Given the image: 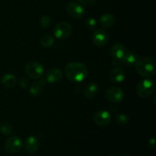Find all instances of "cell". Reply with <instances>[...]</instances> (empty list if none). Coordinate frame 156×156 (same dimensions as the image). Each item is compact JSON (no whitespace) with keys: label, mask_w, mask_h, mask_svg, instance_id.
Wrapping results in <instances>:
<instances>
[{"label":"cell","mask_w":156,"mask_h":156,"mask_svg":"<svg viewBox=\"0 0 156 156\" xmlns=\"http://www.w3.org/2000/svg\"><path fill=\"white\" fill-rule=\"evenodd\" d=\"M65 74L69 80L73 82H81L86 79L88 69L85 64L73 62L66 66Z\"/></svg>","instance_id":"6da1fadb"},{"label":"cell","mask_w":156,"mask_h":156,"mask_svg":"<svg viewBox=\"0 0 156 156\" xmlns=\"http://www.w3.org/2000/svg\"><path fill=\"white\" fill-rule=\"evenodd\" d=\"M136 69L137 73L142 77L150 78L155 73V62L154 58L146 56L139 59L136 64Z\"/></svg>","instance_id":"7a4b0ae2"},{"label":"cell","mask_w":156,"mask_h":156,"mask_svg":"<svg viewBox=\"0 0 156 156\" xmlns=\"http://www.w3.org/2000/svg\"><path fill=\"white\" fill-rule=\"evenodd\" d=\"M155 82L152 79L146 78L139 82L136 87V93L140 98H148L155 91Z\"/></svg>","instance_id":"3957f363"},{"label":"cell","mask_w":156,"mask_h":156,"mask_svg":"<svg viewBox=\"0 0 156 156\" xmlns=\"http://www.w3.org/2000/svg\"><path fill=\"white\" fill-rule=\"evenodd\" d=\"M25 72L31 79H39L44 74V68L40 62L32 61L25 66Z\"/></svg>","instance_id":"277c9868"},{"label":"cell","mask_w":156,"mask_h":156,"mask_svg":"<svg viewBox=\"0 0 156 156\" xmlns=\"http://www.w3.org/2000/svg\"><path fill=\"white\" fill-rule=\"evenodd\" d=\"M23 146L21 139L18 136H10L5 142V149L8 153L15 154L19 152Z\"/></svg>","instance_id":"5b68a950"},{"label":"cell","mask_w":156,"mask_h":156,"mask_svg":"<svg viewBox=\"0 0 156 156\" xmlns=\"http://www.w3.org/2000/svg\"><path fill=\"white\" fill-rule=\"evenodd\" d=\"M53 34H54V36L58 39H66L72 34V26L68 22L62 21L56 24Z\"/></svg>","instance_id":"8992f818"},{"label":"cell","mask_w":156,"mask_h":156,"mask_svg":"<svg viewBox=\"0 0 156 156\" xmlns=\"http://www.w3.org/2000/svg\"><path fill=\"white\" fill-rule=\"evenodd\" d=\"M126 49L123 44L117 43L111 47L110 50V54L112 59H114V64H119L120 60L123 59V56L126 53Z\"/></svg>","instance_id":"52a82bcc"},{"label":"cell","mask_w":156,"mask_h":156,"mask_svg":"<svg viewBox=\"0 0 156 156\" xmlns=\"http://www.w3.org/2000/svg\"><path fill=\"white\" fill-rule=\"evenodd\" d=\"M106 97L111 103L117 104L123 101L124 93L121 88L118 87H111L106 91Z\"/></svg>","instance_id":"ba28073f"},{"label":"cell","mask_w":156,"mask_h":156,"mask_svg":"<svg viewBox=\"0 0 156 156\" xmlns=\"http://www.w3.org/2000/svg\"><path fill=\"white\" fill-rule=\"evenodd\" d=\"M112 120V117L109 111L102 110L96 113L94 116V122L100 126H106L110 124Z\"/></svg>","instance_id":"9c48e42d"},{"label":"cell","mask_w":156,"mask_h":156,"mask_svg":"<svg viewBox=\"0 0 156 156\" xmlns=\"http://www.w3.org/2000/svg\"><path fill=\"white\" fill-rule=\"evenodd\" d=\"M108 34L103 29H98L94 32L92 36V41L98 47H103L108 44Z\"/></svg>","instance_id":"30bf717a"},{"label":"cell","mask_w":156,"mask_h":156,"mask_svg":"<svg viewBox=\"0 0 156 156\" xmlns=\"http://www.w3.org/2000/svg\"><path fill=\"white\" fill-rule=\"evenodd\" d=\"M67 12L72 18L81 19L85 15V9L80 4L75 2H69L67 5Z\"/></svg>","instance_id":"8fae6325"},{"label":"cell","mask_w":156,"mask_h":156,"mask_svg":"<svg viewBox=\"0 0 156 156\" xmlns=\"http://www.w3.org/2000/svg\"><path fill=\"white\" fill-rule=\"evenodd\" d=\"M63 76V73L60 69L53 68L48 70L46 75V80L47 82L51 84L56 83L59 82L62 79Z\"/></svg>","instance_id":"7c38bea8"},{"label":"cell","mask_w":156,"mask_h":156,"mask_svg":"<svg viewBox=\"0 0 156 156\" xmlns=\"http://www.w3.org/2000/svg\"><path fill=\"white\" fill-rule=\"evenodd\" d=\"M139 59H140L139 56L135 52L127 51L126 50V53L123 56V59L120 60V63L122 64V65L126 66H136Z\"/></svg>","instance_id":"4fadbf2b"},{"label":"cell","mask_w":156,"mask_h":156,"mask_svg":"<svg viewBox=\"0 0 156 156\" xmlns=\"http://www.w3.org/2000/svg\"><path fill=\"white\" fill-rule=\"evenodd\" d=\"M110 80L116 84L121 83L125 79L124 70L120 67H115L110 73Z\"/></svg>","instance_id":"5bb4252c"},{"label":"cell","mask_w":156,"mask_h":156,"mask_svg":"<svg viewBox=\"0 0 156 156\" xmlns=\"http://www.w3.org/2000/svg\"><path fill=\"white\" fill-rule=\"evenodd\" d=\"M39 149V141L35 136H30L26 140L25 150L28 153L32 154L36 152Z\"/></svg>","instance_id":"9a60e30c"},{"label":"cell","mask_w":156,"mask_h":156,"mask_svg":"<svg viewBox=\"0 0 156 156\" xmlns=\"http://www.w3.org/2000/svg\"><path fill=\"white\" fill-rule=\"evenodd\" d=\"M1 83L5 88H12L16 85L17 79L14 75L7 73V74H5L2 76Z\"/></svg>","instance_id":"2e32d148"},{"label":"cell","mask_w":156,"mask_h":156,"mask_svg":"<svg viewBox=\"0 0 156 156\" xmlns=\"http://www.w3.org/2000/svg\"><path fill=\"white\" fill-rule=\"evenodd\" d=\"M99 23L103 28H110L115 23V18L114 15L111 14H105L101 16Z\"/></svg>","instance_id":"e0dca14e"},{"label":"cell","mask_w":156,"mask_h":156,"mask_svg":"<svg viewBox=\"0 0 156 156\" xmlns=\"http://www.w3.org/2000/svg\"><path fill=\"white\" fill-rule=\"evenodd\" d=\"M98 92V86L95 83H90L84 89V95L87 98H93Z\"/></svg>","instance_id":"ac0fdd59"},{"label":"cell","mask_w":156,"mask_h":156,"mask_svg":"<svg viewBox=\"0 0 156 156\" xmlns=\"http://www.w3.org/2000/svg\"><path fill=\"white\" fill-rule=\"evenodd\" d=\"M41 46L44 48H50L54 44V38L50 34H44L42 37L41 38Z\"/></svg>","instance_id":"d6986e66"},{"label":"cell","mask_w":156,"mask_h":156,"mask_svg":"<svg viewBox=\"0 0 156 156\" xmlns=\"http://www.w3.org/2000/svg\"><path fill=\"white\" fill-rule=\"evenodd\" d=\"M42 90L43 85L40 83V82H34V83H33L30 85V88H29V91H30V94L35 96V97L39 96L42 93Z\"/></svg>","instance_id":"ffe728a7"},{"label":"cell","mask_w":156,"mask_h":156,"mask_svg":"<svg viewBox=\"0 0 156 156\" xmlns=\"http://www.w3.org/2000/svg\"><path fill=\"white\" fill-rule=\"evenodd\" d=\"M115 122L120 126H125L129 123V117L124 114H119L115 117Z\"/></svg>","instance_id":"44dd1931"},{"label":"cell","mask_w":156,"mask_h":156,"mask_svg":"<svg viewBox=\"0 0 156 156\" xmlns=\"http://www.w3.org/2000/svg\"><path fill=\"white\" fill-rule=\"evenodd\" d=\"M0 131L2 134L5 136H9L12 133V127L9 123H2L0 126Z\"/></svg>","instance_id":"7402d4cb"},{"label":"cell","mask_w":156,"mask_h":156,"mask_svg":"<svg viewBox=\"0 0 156 156\" xmlns=\"http://www.w3.org/2000/svg\"><path fill=\"white\" fill-rule=\"evenodd\" d=\"M85 25H86L87 28L90 29V30H95L98 26L97 20L94 18H88L86 22H85Z\"/></svg>","instance_id":"603a6c76"},{"label":"cell","mask_w":156,"mask_h":156,"mask_svg":"<svg viewBox=\"0 0 156 156\" xmlns=\"http://www.w3.org/2000/svg\"><path fill=\"white\" fill-rule=\"evenodd\" d=\"M50 21H51V19H50V17L44 15L40 20V24H41V26L43 28H47V27L50 26Z\"/></svg>","instance_id":"cb8c5ba5"},{"label":"cell","mask_w":156,"mask_h":156,"mask_svg":"<svg viewBox=\"0 0 156 156\" xmlns=\"http://www.w3.org/2000/svg\"><path fill=\"white\" fill-rule=\"evenodd\" d=\"M81 4H83L85 5H92L94 4L96 0H78Z\"/></svg>","instance_id":"d4e9b609"},{"label":"cell","mask_w":156,"mask_h":156,"mask_svg":"<svg viewBox=\"0 0 156 156\" xmlns=\"http://www.w3.org/2000/svg\"><path fill=\"white\" fill-rule=\"evenodd\" d=\"M20 86L22 87V88H26L27 87V85H29V80L26 78H22V79L20 80Z\"/></svg>","instance_id":"484cf974"},{"label":"cell","mask_w":156,"mask_h":156,"mask_svg":"<svg viewBox=\"0 0 156 156\" xmlns=\"http://www.w3.org/2000/svg\"><path fill=\"white\" fill-rule=\"evenodd\" d=\"M155 138L150 139V140H149V146H150L151 148H152V149H153V148L155 147Z\"/></svg>","instance_id":"4316f807"},{"label":"cell","mask_w":156,"mask_h":156,"mask_svg":"<svg viewBox=\"0 0 156 156\" xmlns=\"http://www.w3.org/2000/svg\"><path fill=\"white\" fill-rule=\"evenodd\" d=\"M108 156H115V155H108Z\"/></svg>","instance_id":"83f0119b"},{"label":"cell","mask_w":156,"mask_h":156,"mask_svg":"<svg viewBox=\"0 0 156 156\" xmlns=\"http://www.w3.org/2000/svg\"><path fill=\"white\" fill-rule=\"evenodd\" d=\"M124 156H129V155H124Z\"/></svg>","instance_id":"f1b7e54d"}]
</instances>
